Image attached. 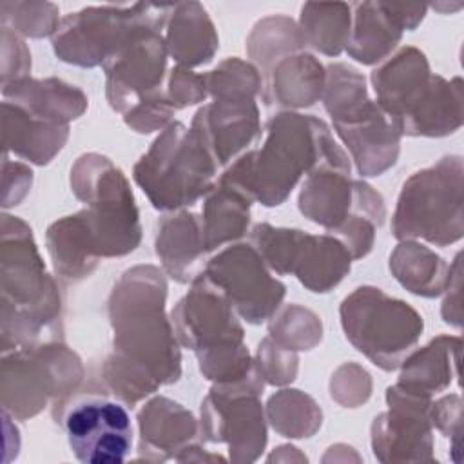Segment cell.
I'll return each mask as SVG.
<instances>
[{"instance_id": "37", "label": "cell", "mask_w": 464, "mask_h": 464, "mask_svg": "<svg viewBox=\"0 0 464 464\" xmlns=\"http://www.w3.org/2000/svg\"><path fill=\"white\" fill-rule=\"evenodd\" d=\"M450 290V294H455V299H451V295H448L444 299L442 304V317L446 323H451L455 326H460V254H457L455 263L450 270V283L446 286Z\"/></svg>"}, {"instance_id": "32", "label": "cell", "mask_w": 464, "mask_h": 464, "mask_svg": "<svg viewBox=\"0 0 464 464\" xmlns=\"http://www.w3.org/2000/svg\"><path fill=\"white\" fill-rule=\"evenodd\" d=\"M350 5L346 4H306L301 9V34L304 44L335 56L350 38Z\"/></svg>"}, {"instance_id": "34", "label": "cell", "mask_w": 464, "mask_h": 464, "mask_svg": "<svg viewBox=\"0 0 464 464\" xmlns=\"http://www.w3.org/2000/svg\"><path fill=\"white\" fill-rule=\"evenodd\" d=\"M207 94L216 98H256L263 87L261 76L256 67L237 58L221 62L214 71L203 74Z\"/></svg>"}, {"instance_id": "33", "label": "cell", "mask_w": 464, "mask_h": 464, "mask_svg": "<svg viewBox=\"0 0 464 464\" xmlns=\"http://www.w3.org/2000/svg\"><path fill=\"white\" fill-rule=\"evenodd\" d=\"M268 417L283 437H310L321 426V410L312 397L299 390H281L268 401Z\"/></svg>"}, {"instance_id": "23", "label": "cell", "mask_w": 464, "mask_h": 464, "mask_svg": "<svg viewBox=\"0 0 464 464\" xmlns=\"http://www.w3.org/2000/svg\"><path fill=\"white\" fill-rule=\"evenodd\" d=\"M156 254L170 277L179 283H192L203 272L201 257L207 254L199 218L192 212L161 218L156 232Z\"/></svg>"}, {"instance_id": "6", "label": "cell", "mask_w": 464, "mask_h": 464, "mask_svg": "<svg viewBox=\"0 0 464 464\" xmlns=\"http://www.w3.org/2000/svg\"><path fill=\"white\" fill-rule=\"evenodd\" d=\"M321 98L359 174L379 176L397 161L401 134L370 100L364 78L355 69L344 63L330 65Z\"/></svg>"}, {"instance_id": "4", "label": "cell", "mask_w": 464, "mask_h": 464, "mask_svg": "<svg viewBox=\"0 0 464 464\" xmlns=\"http://www.w3.org/2000/svg\"><path fill=\"white\" fill-rule=\"evenodd\" d=\"M2 352L36 344L60 315V295L36 250L31 228L2 219Z\"/></svg>"}, {"instance_id": "13", "label": "cell", "mask_w": 464, "mask_h": 464, "mask_svg": "<svg viewBox=\"0 0 464 464\" xmlns=\"http://www.w3.org/2000/svg\"><path fill=\"white\" fill-rule=\"evenodd\" d=\"M165 20L136 25L103 62L107 100L121 116L138 103L167 92L163 82L169 51L160 33Z\"/></svg>"}, {"instance_id": "15", "label": "cell", "mask_w": 464, "mask_h": 464, "mask_svg": "<svg viewBox=\"0 0 464 464\" xmlns=\"http://www.w3.org/2000/svg\"><path fill=\"white\" fill-rule=\"evenodd\" d=\"M261 392L263 379L256 375L237 384H216L201 402V437L227 442L234 462H252L266 446Z\"/></svg>"}, {"instance_id": "14", "label": "cell", "mask_w": 464, "mask_h": 464, "mask_svg": "<svg viewBox=\"0 0 464 464\" xmlns=\"http://www.w3.org/2000/svg\"><path fill=\"white\" fill-rule=\"evenodd\" d=\"M170 5L132 4L85 7L69 14L53 36L60 60L80 67L103 65L107 56L140 24L167 18Z\"/></svg>"}, {"instance_id": "16", "label": "cell", "mask_w": 464, "mask_h": 464, "mask_svg": "<svg viewBox=\"0 0 464 464\" xmlns=\"http://www.w3.org/2000/svg\"><path fill=\"white\" fill-rule=\"evenodd\" d=\"M203 274L252 324L270 319L281 306L285 285L272 277L266 263L252 245H230L208 259Z\"/></svg>"}, {"instance_id": "20", "label": "cell", "mask_w": 464, "mask_h": 464, "mask_svg": "<svg viewBox=\"0 0 464 464\" xmlns=\"http://www.w3.org/2000/svg\"><path fill=\"white\" fill-rule=\"evenodd\" d=\"M353 29L346 51L366 65L382 62L399 44L404 29H415L426 13V5H395L382 2L353 4Z\"/></svg>"}, {"instance_id": "18", "label": "cell", "mask_w": 464, "mask_h": 464, "mask_svg": "<svg viewBox=\"0 0 464 464\" xmlns=\"http://www.w3.org/2000/svg\"><path fill=\"white\" fill-rule=\"evenodd\" d=\"M388 411L372 424V448L381 462H433L431 395L397 382L386 392Z\"/></svg>"}, {"instance_id": "24", "label": "cell", "mask_w": 464, "mask_h": 464, "mask_svg": "<svg viewBox=\"0 0 464 464\" xmlns=\"http://www.w3.org/2000/svg\"><path fill=\"white\" fill-rule=\"evenodd\" d=\"M4 109V145L16 156L45 165L65 145L69 125L38 118L24 107L5 100Z\"/></svg>"}, {"instance_id": "30", "label": "cell", "mask_w": 464, "mask_h": 464, "mask_svg": "<svg viewBox=\"0 0 464 464\" xmlns=\"http://www.w3.org/2000/svg\"><path fill=\"white\" fill-rule=\"evenodd\" d=\"M47 248L54 270L65 281L87 277L100 261L80 212L54 221L47 228Z\"/></svg>"}, {"instance_id": "7", "label": "cell", "mask_w": 464, "mask_h": 464, "mask_svg": "<svg viewBox=\"0 0 464 464\" xmlns=\"http://www.w3.org/2000/svg\"><path fill=\"white\" fill-rule=\"evenodd\" d=\"M218 163L192 129L170 121L138 160L134 181L158 210L194 205L216 185Z\"/></svg>"}, {"instance_id": "22", "label": "cell", "mask_w": 464, "mask_h": 464, "mask_svg": "<svg viewBox=\"0 0 464 464\" xmlns=\"http://www.w3.org/2000/svg\"><path fill=\"white\" fill-rule=\"evenodd\" d=\"M140 451L150 460L176 459L199 433L192 413L181 404L154 397L138 411Z\"/></svg>"}, {"instance_id": "28", "label": "cell", "mask_w": 464, "mask_h": 464, "mask_svg": "<svg viewBox=\"0 0 464 464\" xmlns=\"http://www.w3.org/2000/svg\"><path fill=\"white\" fill-rule=\"evenodd\" d=\"M460 337L439 335L401 362V384L428 395L446 390L457 377Z\"/></svg>"}, {"instance_id": "9", "label": "cell", "mask_w": 464, "mask_h": 464, "mask_svg": "<svg viewBox=\"0 0 464 464\" xmlns=\"http://www.w3.org/2000/svg\"><path fill=\"white\" fill-rule=\"evenodd\" d=\"M71 185L98 257L125 256L141 241L134 196L123 172L105 156L83 154L71 170Z\"/></svg>"}, {"instance_id": "1", "label": "cell", "mask_w": 464, "mask_h": 464, "mask_svg": "<svg viewBox=\"0 0 464 464\" xmlns=\"http://www.w3.org/2000/svg\"><path fill=\"white\" fill-rule=\"evenodd\" d=\"M165 277L152 265L127 270L111 292L114 346L103 364V379L127 404L179 379L181 357L165 315Z\"/></svg>"}, {"instance_id": "21", "label": "cell", "mask_w": 464, "mask_h": 464, "mask_svg": "<svg viewBox=\"0 0 464 464\" xmlns=\"http://www.w3.org/2000/svg\"><path fill=\"white\" fill-rule=\"evenodd\" d=\"M352 256L334 236H314L292 228L285 274H294L308 290L328 292L350 272Z\"/></svg>"}, {"instance_id": "19", "label": "cell", "mask_w": 464, "mask_h": 464, "mask_svg": "<svg viewBox=\"0 0 464 464\" xmlns=\"http://www.w3.org/2000/svg\"><path fill=\"white\" fill-rule=\"evenodd\" d=\"M190 129L218 167L230 165L259 138V111L252 98H216L194 114Z\"/></svg>"}, {"instance_id": "35", "label": "cell", "mask_w": 464, "mask_h": 464, "mask_svg": "<svg viewBox=\"0 0 464 464\" xmlns=\"http://www.w3.org/2000/svg\"><path fill=\"white\" fill-rule=\"evenodd\" d=\"M167 96L174 109H183L203 102L207 96L205 76L194 74L181 65L174 67L167 78Z\"/></svg>"}, {"instance_id": "27", "label": "cell", "mask_w": 464, "mask_h": 464, "mask_svg": "<svg viewBox=\"0 0 464 464\" xmlns=\"http://www.w3.org/2000/svg\"><path fill=\"white\" fill-rule=\"evenodd\" d=\"M2 92L31 114L56 123L69 125L71 120L78 118L87 109L85 94L74 85L56 78L31 80L25 76L5 83Z\"/></svg>"}, {"instance_id": "29", "label": "cell", "mask_w": 464, "mask_h": 464, "mask_svg": "<svg viewBox=\"0 0 464 464\" xmlns=\"http://www.w3.org/2000/svg\"><path fill=\"white\" fill-rule=\"evenodd\" d=\"M250 205L252 201L243 194L216 181L205 196L203 214L199 218L205 252H212L246 232Z\"/></svg>"}, {"instance_id": "10", "label": "cell", "mask_w": 464, "mask_h": 464, "mask_svg": "<svg viewBox=\"0 0 464 464\" xmlns=\"http://www.w3.org/2000/svg\"><path fill=\"white\" fill-rule=\"evenodd\" d=\"M462 158L446 156L411 174L399 194L392 219L397 239H426L446 246L462 237Z\"/></svg>"}, {"instance_id": "25", "label": "cell", "mask_w": 464, "mask_h": 464, "mask_svg": "<svg viewBox=\"0 0 464 464\" xmlns=\"http://www.w3.org/2000/svg\"><path fill=\"white\" fill-rule=\"evenodd\" d=\"M324 80L326 72L312 54L283 56L268 71L263 100L266 105L308 107L323 96Z\"/></svg>"}, {"instance_id": "8", "label": "cell", "mask_w": 464, "mask_h": 464, "mask_svg": "<svg viewBox=\"0 0 464 464\" xmlns=\"http://www.w3.org/2000/svg\"><path fill=\"white\" fill-rule=\"evenodd\" d=\"M299 208L310 221L337 234L352 259L372 250L375 228L386 218L381 194L364 181H353L350 170L339 167H321L306 176Z\"/></svg>"}, {"instance_id": "5", "label": "cell", "mask_w": 464, "mask_h": 464, "mask_svg": "<svg viewBox=\"0 0 464 464\" xmlns=\"http://www.w3.org/2000/svg\"><path fill=\"white\" fill-rule=\"evenodd\" d=\"M172 323L178 341L196 352L207 379L237 384L259 375L243 344L236 310L203 272L172 310Z\"/></svg>"}, {"instance_id": "12", "label": "cell", "mask_w": 464, "mask_h": 464, "mask_svg": "<svg viewBox=\"0 0 464 464\" xmlns=\"http://www.w3.org/2000/svg\"><path fill=\"white\" fill-rule=\"evenodd\" d=\"M82 377V361L63 344L14 348L2 359V406L18 419L33 417L74 393Z\"/></svg>"}, {"instance_id": "3", "label": "cell", "mask_w": 464, "mask_h": 464, "mask_svg": "<svg viewBox=\"0 0 464 464\" xmlns=\"http://www.w3.org/2000/svg\"><path fill=\"white\" fill-rule=\"evenodd\" d=\"M377 105L399 134L446 136L462 125V82L430 71L424 53L402 47L373 72Z\"/></svg>"}, {"instance_id": "11", "label": "cell", "mask_w": 464, "mask_h": 464, "mask_svg": "<svg viewBox=\"0 0 464 464\" xmlns=\"http://www.w3.org/2000/svg\"><path fill=\"white\" fill-rule=\"evenodd\" d=\"M339 312L346 339L386 372L401 366L424 328L415 308L375 286L355 288Z\"/></svg>"}, {"instance_id": "36", "label": "cell", "mask_w": 464, "mask_h": 464, "mask_svg": "<svg viewBox=\"0 0 464 464\" xmlns=\"http://www.w3.org/2000/svg\"><path fill=\"white\" fill-rule=\"evenodd\" d=\"M460 406L462 401L457 393L442 397L430 406L431 424H435L446 437H453L457 444L460 439Z\"/></svg>"}, {"instance_id": "26", "label": "cell", "mask_w": 464, "mask_h": 464, "mask_svg": "<svg viewBox=\"0 0 464 464\" xmlns=\"http://www.w3.org/2000/svg\"><path fill=\"white\" fill-rule=\"evenodd\" d=\"M165 29L167 51L181 67H196L212 60L218 49V34L199 4L170 5Z\"/></svg>"}, {"instance_id": "17", "label": "cell", "mask_w": 464, "mask_h": 464, "mask_svg": "<svg viewBox=\"0 0 464 464\" xmlns=\"http://www.w3.org/2000/svg\"><path fill=\"white\" fill-rule=\"evenodd\" d=\"M71 451L85 464H120L132 450L130 415L100 395L74 399L62 415Z\"/></svg>"}, {"instance_id": "2", "label": "cell", "mask_w": 464, "mask_h": 464, "mask_svg": "<svg viewBox=\"0 0 464 464\" xmlns=\"http://www.w3.org/2000/svg\"><path fill=\"white\" fill-rule=\"evenodd\" d=\"M321 167L350 170V160L323 120L279 112L266 123L259 149L246 150L219 176V183L265 207L281 205L303 174Z\"/></svg>"}, {"instance_id": "31", "label": "cell", "mask_w": 464, "mask_h": 464, "mask_svg": "<svg viewBox=\"0 0 464 464\" xmlns=\"http://www.w3.org/2000/svg\"><path fill=\"white\" fill-rule=\"evenodd\" d=\"M390 270L411 294L435 297L446 290L451 266H448L433 250L419 243L406 241L390 256Z\"/></svg>"}]
</instances>
